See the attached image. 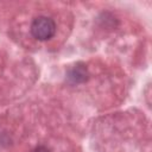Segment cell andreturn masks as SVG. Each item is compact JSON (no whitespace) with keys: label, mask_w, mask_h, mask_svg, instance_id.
I'll return each instance as SVG.
<instances>
[{"label":"cell","mask_w":152,"mask_h":152,"mask_svg":"<svg viewBox=\"0 0 152 152\" xmlns=\"http://www.w3.org/2000/svg\"><path fill=\"white\" fill-rule=\"evenodd\" d=\"M56 31V25L52 19L48 17H38L34 18L31 25V32L34 38L39 40L50 39Z\"/></svg>","instance_id":"cell-1"},{"label":"cell","mask_w":152,"mask_h":152,"mask_svg":"<svg viewBox=\"0 0 152 152\" xmlns=\"http://www.w3.org/2000/svg\"><path fill=\"white\" fill-rule=\"evenodd\" d=\"M36 152H50V151L48 148H45V147H38L36 150Z\"/></svg>","instance_id":"cell-2"}]
</instances>
